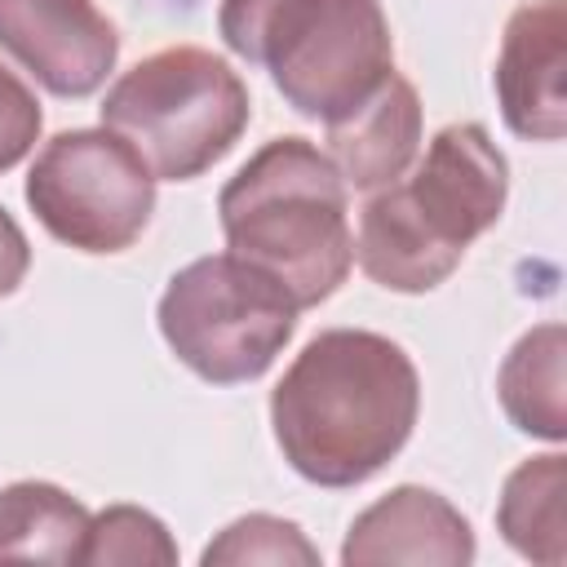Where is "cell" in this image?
Here are the masks:
<instances>
[{
	"instance_id": "9",
	"label": "cell",
	"mask_w": 567,
	"mask_h": 567,
	"mask_svg": "<svg viewBox=\"0 0 567 567\" xmlns=\"http://www.w3.org/2000/svg\"><path fill=\"white\" fill-rule=\"evenodd\" d=\"M496 102L514 137L563 142L567 133V0L518 4L496 53Z\"/></svg>"
},
{
	"instance_id": "3",
	"label": "cell",
	"mask_w": 567,
	"mask_h": 567,
	"mask_svg": "<svg viewBox=\"0 0 567 567\" xmlns=\"http://www.w3.org/2000/svg\"><path fill=\"white\" fill-rule=\"evenodd\" d=\"M235 257L270 270L301 310L328 301L350 266V199L337 164L310 137H270L217 195Z\"/></svg>"
},
{
	"instance_id": "2",
	"label": "cell",
	"mask_w": 567,
	"mask_h": 567,
	"mask_svg": "<svg viewBox=\"0 0 567 567\" xmlns=\"http://www.w3.org/2000/svg\"><path fill=\"white\" fill-rule=\"evenodd\" d=\"M509 164L483 124H447L412 159L408 177L368 190L354 261L390 292H430L505 213Z\"/></svg>"
},
{
	"instance_id": "16",
	"label": "cell",
	"mask_w": 567,
	"mask_h": 567,
	"mask_svg": "<svg viewBox=\"0 0 567 567\" xmlns=\"http://www.w3.org/2000/svg\"><path fill=\"white\" fill-rule=\"evenodd\" d=\"M204 567H244V563H270V567H319V549L306 540V532L292 518L279 514H244L230 527H221L204 549Z\"/></svg>"
},
{
	"instance_id": "18",
	"label": "cell",
	"mask_w": 567,
	"mask_h": 567,
	"mask_svg": "<svg viewBox=\"0 0 567 567\" xmlns=\"http://www.w3.org/2000/svg\"><path fill=\"white\" fill-rule=\"evenodd\" d=\"M284 9H288V0H221V9H217L221 44L235 58L257 66L261 44H266V35H270V27L279 22Z\"/></svg>"
},
{
	"instance_id": "19",
	"label": "cell",
	"mask_w": 567,
	"mask_h": 567,
	"mask_svg": "<svg viewBox=\"0 0 567 567\" xmlns=\"http://www.w3.org/2000/svg\"><path fill=\"white\" fill-rule=\"evenodd\" d=\"M27 270H31V244H27L22 226L9 217V208L0 204V297L18 292Z\"/></svg>"
},
{
	"instance_id": "5",
	"label": "cell",
	"mask_w": 567,
	"mask_h": 567,
	"mask_svg": "<svg viewBox=\"0 0 567 567\" xmlns=\"http://www.w3.org/2000/svg\"><path fill=\"white\" fill-rule=\"evenodd\" d=\"M301 306L261 266L213 252L182 266L159 297V337L208 385H239L270 372L297 332Z\"/></svg>"
},
{
	"instance_id": "7",
	"label": "cell",
	"mask_w": 567,
	"mask_h": 567,
	"mask_svg": "<svg viewBox=\"0 0 567 567\" xmlns=\"http://www.w3.org/2000/svg\"><path fill=\"white\" fill-rule=\"evenodd\" d=\"M257 66L306 120H341L394 71V35L381 0H288Z\"/></svg>"
},
{
	"instance_id": "15",
	"label": "cell",
	"mask_w": 567,
	"mask_h": 567,
	"mask_svg": "<svg viewBox=\"0 0 567 567\" xmlns=\"http://www.w3.org/2000/svg\"><path fill=\"white\" fill-rule=\"evenodd\" d=\"M80 563L89 567H173L177 563V540L168 527L142 509V505H106L102 514L89 518Z\"/></svg>"
},
{
	"instance_id": "10",
	"label": "cell",
	"mask_w": 567,
	"mask_h": 567,
	"mask_svg": "<svg viewBox=\"0 0 567 567\" xmlns=\"http://www.w3.org/2000/svg\"><path fill=\"white\" fill-rule=\"evenodd\" d=\"M346 567H465L474 563V527L470 518L439 492L403 483L372 501L341 540Z\"/></svg>"
},
{
	"instance_id": "13",
	"label": "cell",
	"mask_w": 567,
	"mask_h": 567,
	"mask_svg": "<svg viewBox=\"0 0 567 567\" xmlns=\"http://www.w3.org/2000/svg\"><path fill=\"white\" fill-rule=\"evenodd\" d=\"M496 532L532 563L558 567L567 558V456L545 452L514 465L501 483Z\"/></svg>"
},
{
	"instance_id": "1",
	"label": "cell",
	"mask_w": 567,
	"mask_h": 567,
	"mask_svg": "<svg viewBox=\"0 0 567 567\" xmlns=\"http://www.w3.org/2000/svg\"><path fill=\"white\" fill-rule=\"evenodd\" d=\"M421 377L408 350L368 328H323L270 390L284 461L315 487H359L412 439Z\"/></svg>"
},
{
	"instance_id": "12",
	"label": "cell",
	"mask_w": 567,
	"mask_h": 567,
	"mask_svg": "<svg viewBox=\"0 0 567 567\" xmlns=\"http://www.w3.org/2000/svg\"><path fill=\"white\" fill-rule=\"evenodd\" d=\"M563 359H567V328L563 323H536L527 328L501 372H496V394L514 430L563 443L567 439V403H563Z\"/></svg>"
},
{
	"instance_id": "14",
	"label": "cell",
	"mask_w": 567,
	"mask_h": 567,
	"mask_svg": "<svg viewBox=\"0 0 567 567\" xmlns=\"http://www.w3.org/2000/svg\"><path fill=\"white\" fill-rule=\"evenodd\" d=\"M89 509L58 483L22 478L0 487V563H80Z\"/></svg>"
},
{
	"instance_id": "4",
	"label": "cell",
	"mask_w": 567,
	"mask_h": 567,
	"mask_svg": "<svg viewBox=\"0 0 567 567\" xmlns=\"http://www.w3.org/2000/svg\"><path fill=\"white\" fill-rule=\"evenodd\" d=\"M102 128L120 133L155 182L208 173L248 128L252 102L239 71L195 44H173L128 66L102 97Z\"/></svg>"
},
{
	"instance_id": "8",
	"label": "cell",
	"mask_w": 567,
	"mask_h": 567,
	"mask_svg": "<svg viewBox=\"0 0 567 567\" xmlns=\"http://www.w3.org/2000/svg\"><path fill=\"white\" fill-rule=\"evenodd\" d=\"M0 49L53 97H89L120 58L97 0H0Z\"/></svg>"
},
{
	"instance_id": "6",
	"label": "cell",
	"mask_w": 567,
	"mask_h": 567,
	"mask_svg": "<svg viewBox=\"0 0 567 567\" xmlns=\"http://www.w3.org/2000/svg\"><path fill=\"white\" fill-rule=\"evenodd\" d=\"M35 221L80 252H124L155 213V173L111 128L53 133L27 173Z\"/></svg>"
},
{
	"instance_id": "17",
	"label": "cell",
	"mask_w": 567,
	"mask_h": 567,
	"mask_svg": "<svg viewBox=\"0 0 567 567\" xmlns=\"http://www.w3.org/2000/svg\"><path fill=\"white\" fill-rule=\"evenodd\" d=\"M40 128H44V115L35 93L0 62V173H9L35 151Z\"/></svg>"
},
{
	"instance_id": "11",
	"label": "cell",
	"mask_w": 567,
	"mask_h": 567,
	"mask_svg": "<svg viewBox=\"0 0 567 567\" xmlns=\"http://www.w3.org/2000/svg\"><path fill=\"white\" fill-rule=\"evenodd\" d=\"M328 128V159L354 190H381L403 177L421 151V97L399 71Z\"/></svg>"
}]
</instances>
